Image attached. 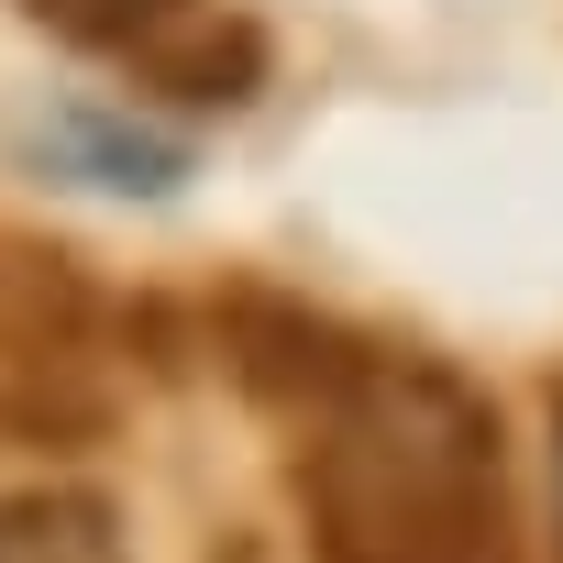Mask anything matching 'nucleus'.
<instances>
[{"instance_id":"1","label":"nucleus","mask_w":563,"mask_h":563,"mask_svg":"<svg viewBox=\"0 0 563 563\" xmlns=\"http://www.w3.org/2000/svg\"><path fill=\"white\" fill-rule=\"evenodd\" d=\"M299 497L321 563H519L497 409L431 354L376 343V365L310 420Z\"/></svg>"},{"instance_id":"2","label":"nucleus","mask_w":563,"mask_h":563,"mask_svg":"<svg viewBox=\"0 0 563 563\" xmlns=\"http://www.w3.org/2000/svg\"><path fill=\"white\" fill-rule=\"evenodd\" d=\"M111 431L100 299L67 254L0 243V442H89Z\"/></svg>"},{"instance_id":"3","label":"nucleus","mask_w":563,"mask_h":563,"mask_svg":"<svg viewBox=\"0 0 563 563\" xmlns=\"http://www.w3.org/2000/svg\"><path fill=\"white\" fill-rule=\"evenodd\" d=\"M34 12L67 45L122 56L144 89H166L188 111H243L265 89V34L243 12H221V0H34Z\"/></svg>"},{"instance_id":"4","label":"nucleus","mask_w":563,"mask_h":563,"mask_svg":"<svg viewBox=\"0 0 563 563\" xmlns=\"http://www.w3.org/2000/svg\"><path fill=\"white\" fill-rule=\"evenodd\" d=\"M210 321H221V365H232L254 398L299 409V420H321V409L376 365L365 332H343L332 310H310V299H288V288H232Z\"/></svg>"},{"instance_id":"5","label":"nucleus","mask_w":563,"mask_h":563,"mask_svg":"<svg viewBox=\"0 0 563 563\" xmlns=\"http://www.w3.org/2000/svg\"><path fill=\"white\" fill-rule=\"evenodd\" d=\"M23 166L67 177V188H100V199H177L199 177V155L155 122H133L122 100H45L23 122Z\"/></svg>"},{"instance_id":"6","label":"nucleus","mask_w":563,"mask_h":563,"mask_svg":"<svg viewBox=\"0 0 563 563\" xmlns=\"http://www.w3.org/2000/svg\"><path fill=\"white\" fill-rule=\"evenodd\" d=\"M0 563H122V519L111 497H0Z\"/></svg>"},{"instance_id":"7","label":"nucleus","mask_w":563,"mask_h":563,"mask_svg":"<svg viewBox=\"0 0 563 563\" xmlns=\"http://www.w3.org/2000/svg\"><path fill=\"white\" fill-rule=\"evenodd\" d=\"M552 442H563V409H552Z\"/></svg>"}]
</instances>
